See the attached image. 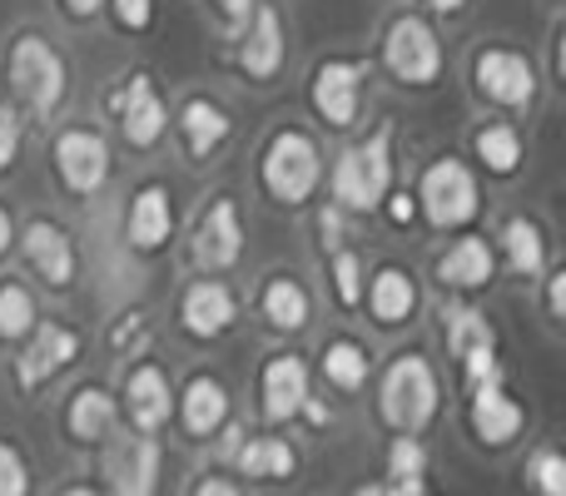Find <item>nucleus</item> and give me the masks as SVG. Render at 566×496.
Here are the masks:
<instances>
[{"instance_id":"1","label":"nucleus","mask_w":566,"mask_h":496,"mask_svg":"<svg viewBox=\"0 0 566 496\" xmlns=\"http://www.w3.org/2000/svg\"><path fill=\"white\" fill-rule=\"evenodd\" d=\"M259 184L274 204H308L323 184V155H318V139L298 125H283L269 135L264 155H259Z\"/></svg>"},{"instance_id":"2","label":"nucleus","mask_w":566,"mask_h":496,"mask_svg":"<svg viewBox=\"0 0 566 496\" xmlns=\"http://www.w3.org/2000/svg\"><path fill=\"white\" fill-rule=\"evenodd\" d=\"M6 85L35 119H50L70 95L65 55H60L45 35L25 30V35H15V45H10V55H6Z\"/></svg>"},{"instance_id":"3","label":"nucleus","mask_w":566,"mask_h":496,"mask_svg":"<svg viewBox=\"0 0 566 496\" xmlns=\"http://www.w3.org/2000/svg\"><path fill=\"white\" fill-rule=\"evenodd\" d=\"M333 204L343 214H368L382 204V194L392 189V129L378 125L363 145L343 149L333 165Z\"/></svg>"},{"instance_id":"4","label":"nucleus","mask_w":566,"mask_h":496,"mask_svg":"<svg viewBox=\"0 0 566 496\" xmlns=\"http://www.w3.org/2000/svg\"><path fill=\"white\" fill-rule=\"evenodd\" d=\"M378 402H382V418L398 432H422L432 422V412H438V372H432V362L422 352L392 358V368L382 372Z\"/></svg>"},{"instance_id":"5","label":"nucleus","mask_w":566,"mask_h":496,"mask_svg":"<svg viewBox=\"0 0 566 496\" xmlns=\"http://www.w3.org/2000/svg\"><path fill=\"white\" fill-rule=\"evenodd\" d=\"M418 214L428 219L432 229H462L478 219L482 209V194H478V175H472L462 159H438V165L422 169V184H418Z\"/></svg>"},{"instance_id":"6","label":"nucleus","mask_w":566,"mask_h":496,"mask_svg":"<svg viewBox=\"0 0 566 496\" xmlns=\"http://www.w3.org/2000/svg\"><path fill=\"white\" fill-rule=\"evenodd\" d=\"M382 65L398 85L428 89L442 75V40L422 15H398L382 35Z\"/></svg>"},{"instance_id":"7","label":"nucleus","mask_w":566,"mask_h":496,"mask_svg":"<svg viewBox=\"0 0 566 496\" xmlns=\"http://www.w3.org/2000/svg\"><path fill=\"white\" fill-rule=\"evenodd\" d=\"M50 159H55L60 184L80 199H95L99 189L109 184V169H115V159H109V139L90 125L60 129L55 145H50Z\"/></svg>"},{"instance_id":"8","label":"nucleus","mask_w":566,"mask_h":496,"mask_svg":"<svg viewBox=\"0 0 566 496\" xmlns=\"http://www.w3.org/2000/svg\"><path fill=\"white\" fill-rule=\"evenodd\" d=\"M109 115H115L129 149H155L169 129V109L145 70H129V75L109 89Z\"/></svg>"},{"instance_id":"9","label":"nucleus","mask_w":566,"mask_h":496,"mask_svg":"<svg viewBox=\"0 0 566 496\" xmlns=\"http://www.w3.org/2000/svg\"><path fill=\"white\" fill-rule=\"evenodd\" d=\"M472 85H478V95L497 109H532L537 105V70H532V60L517 55V50H502V45L482 50V55L472 60Z\"/></svg>"},{"instance_id":"10","label":"nucleus","mask_w":566,"mask_h":496,"mask_svg":"<svg viewBox=\"0 0 566 496\" xmlns=\"http://www.w3.org/2000/svg\"><path fill=\"white\" fill-rule=\"evenodd\" d=\"M363 80H368V60H323L308 80V105L328 129L358 125L363 109Z\"/></svg>"},{"instance_id":"11","label":"nucleus","mask_w":566,"mask_h":496,"mask_svg":"<svg viewBox=\"0 0 566 496\" xmlns=\"http://www.w3.org/2000/svg\"><path fill=\"white\" fill-rule=\"evenodd\" d=\"M195 263L205 273H229L239 258H244V214L229 194H219L214 204L199 214L195 224Z\"/></svg>"},{"instance_id":"12","label":"nucleus","mask_w":566,"mask_h":496,"mask_svg":"<svg viewBox=\"0 0 566 496\" xmlns=\"http://www.w3.org/2000/svg\"><path fill=\"white\" fill-rule=\"evenodd\" d=\"M20 342H25V348H20V358H15V378L25 392L45 388L55 372H65L70 362L80 358V333L65 328V323H35Z\"/></svg>"},{"instance_id":"13","label":"nucleus","mask_w":566,"mask_h":496,"mask_svg":"<svg viewBox=\"0 0 566 496\" xmlns=\"http://www.w3.org/2000/svg\"><path fill=\"white\" fill-rule=\"evenodd\" d=\"M20 253H25V263L35 268V278L45 283V288H70L80 273L75 239H70V229L55 224V219H30L25 234H20Z\"/></svg>"},{"instance_id":"14","label":"nucleus","mask_w":566,"mask_h":496,"mask_svg":"<svg viewBox=\"0 0 566 496\" xmlns=\"http://www.w3.org/2000/svg\"><path fill=\"white\" fill-rule=\"evenodd\" d=\"M283 55H289V40H283V15L274 6H254L249 25L239 30V70H244L254 85L279 80Z\"/></svg>"},{"instance_id":"15","label":"nucleus","mask_w":566,"mask_h":496,"mask_svg":"<svg viewBox=\"0 0 566 496\" xmlns=\"http://www.w3.org/2000/svg\"><path fill=\"white\" fill-rule=\"evenodd\" d=\"M234 318H239V298L224 278H199V283H189L185 298H179V323H185V333L199 342L224 338V333L234 328Z\"/></svg>"},{"instance_id":"16","label":"nucleus","mask_w":566,"mask_h":496,"mask_svg":"<svg viewBox=\"0 0 566 496\" xmlns=\"http://www.w3.org/2000/svg\"><path fill=\"white\" fill-rule=\"evenodd\" d=\"M175 234V204H169V189L159 179L135 189L129 199V219H125V244L135 253H159Z\"/></svg>"},{"instance_id":"17","label":"nucleus","mask_w":566,"mask_h":496,"mask_svg":"<svg viewBox=\"0 0 566 496\" xmlns=\"http://www.w3.org/2000/svg\"><path fill=\"white\" fill-rule=\"evenodd\" d=\"M179 139H185V155L195 159V165H205V159H214L219 149H224V139L234 135V119H229V109L219 105V99L209 95H189L185 105H179Z\"/></svg>"},{"instance_id":"18","label":"nucleus","mask_w":566,"mask_h":496,"mask_svg":"<svg viewBox=\"0 0 566 496\" xmlns=\"http://www.w3.org/2000/svg\"><path fill=\"white\" fill-rule=\"evenodd\" d=\"M259 392H264V418L269 422L298 418L303 402H308V368H303L298 352H279V358H269Z\"/></svg>"},{"instance_id":"19","label":"nucleus","mask_w":566,"mask_h":496,"mask_svg":"<svg viewBox=\"0 0 566 496\" xmlns=\"http://www.w3.org/2000/svg\"><path fill=\"white\" fill-rule=\"evenodd\" d=\"M497 278V253H492L488 239L468 234L458 239L448 253L438 258V283L442 288H458V293H478Z\"/></svg>"},{"instance_id":"20","label":"nucleus","mask_w":566,"mask_h":496,"mask_svg":"<svg viewBox=\"0 0 566 496\" xmlns=\"http://www.w3.org/2000/svg\"><path fill=\"white\" fill-rule=\"evenodd\" d=\"M125 408H129V422L139 432H159L169 422V408H175V392H169V378L159 362H139L125 382Z\"/></svg>"},{"instance_id":"21","label":"nucleus","mask_w":566,"mask_h":496,"mask_svg":"<svg viewBox=\"0 0 566 496\" xmlns=\"http://www.w3.org/2000/svg\"><path fill=\"white\" fill-rule=\"evenodd\" d=\"M468 422H472L482 447H507V442L522 432V408L502 392V382H488V388H472Z\"/></svg>"},{"instance_id":"22","label":"nucleus","mask_w":566,"mask_h":496,"mask_svg":"<svg viewBox=\"0 0 566 496\" xmlns=\"http://www.w3.org/2000/svg\"><path fill=\"white\" fill-rule=\"evenodd\" d=\"M363 303H368L373 323L398 328V323H408L412 313H418V283H412V273H402L398 263H388V268H378L373 283L363 288Z\"/></svg>"},{"instance_id":"23","label":"nucleus","mask_w":566,"mask_h":496,"mask_svg":"<svg viewBox=\"0 0 566 496\" xmlns=\"http://www.w3.org/2000/svg\"><path fill=\"white\" fill-rule=\"evenodd\" d=\"M179 418H185L189 437H214V432L229 422V388L219 378H209V372L189 378L185 402H179Z\"/></svg>"},{"instance_id":"24","label":"nucleus","mask_w":566,"mask_h":496,"mask_svg":"<svg viewBox=\"0 0 566 496\" xmlns=\"http://www.w3.org/2000/svg\"><path fill=\"white\" fill-rule=\"evenodd\" d=\"M259 313H264L269 328L303 333V328H308V318H313L308 288H303L298 278H289V273H274V278L264 283V293H259Z\"/></svg>"},{"instance_id":"25","label":"nucleus","mask_w":566,"mask_h":496,"mask_svg":"<svg viewBox=\"0 0 566 496\" xmlns=\"http://www.w3.org/2000/svg\"><path fill=\"white\" fill-rule=\"evenodd\" d=\"M109 487L115 496H155V477H159V447L155 437H135L109 457Z\"/></svg>"},{"instance_id":"26","label":"nucleus","mask_w":566,"mask_h":496,"mask_svg":"<svg viewBox=\"0 0 566 496\" xmlns=\"http://www.w3.org/2000/svg\"><path fill=\"white\" fill-rule=\"evenodd\" d=\"M115 418H119V408L105 388H80L65 408V432L75 442H105L115 432Z\"/></svg>"},{"instance_id":"27","label":"nucleus","mask_w":566,"mask_h":496,"mask_svg":"<svg viewBox=\"0 0 566 496\" xmlns=\"http://www.w3.org/2000/svg\"><path fill=\"white\" fill-rule=\"evenodd\" d=\"M497 239H502V253H507V263H512L517 278H537V273L547 268V234H542L537 219L512 214Z\"/></svg>"},{"instance_id":"28","label":"nucleus","mask_w":566,"mask_h":496,"mask_svg":"<svg viewBox=\"0 0 566 496\" xmlns=\"http://www.w3.org/2000/svg\"><path fill=\"white\" fill-rule=\"evenodd\" d=\"M472 149H478L482 169L497 179H512L522 169V135L517 125H507V119H492V125L478 129V139H472Z\"/></svg>"},{"instance_id":"29","label":"nucleus","mask_w":566,"mask_h":496,"mask_svg":"<svg viewBox=\"0 0 566 496\" xmlns=\"http://www.w3.org/2000/svg\"><path fill=\"white\" fill-rule=\"evenodd\" d=\"M239 457V472L244 477H264V482H279V477H293V467H298V457H293L289 442L279 437H254V442H239L234 447Z\"/></svg>"},{"instance_id":"30","label":"nucleus","mask_w":566,"mask_h":496,"mask_svg":"<svg viewBox=\"0 0 566 496\" xmlns=\"http://www.w3.org/2000/svg\"><path fill=\"white\" fill-rule=\"evenodd\" d=\"M448 348L452 358H468V352H482V348H497V333H492V323L482 318L478 308H468V303H458V308H448Z\"/></svg>"},{"instance_id":"31","label":"nucleus","mask_w":566,"mask_h":496,"mask_svg":"<svg viewBox=\"0 0 566 496\" xmlns=\"http://www.w3.org/2000/svg\"><path fill=\"white\" fill-rule=\"evenodd\" d=\"M323 378L338 392H358L363 382H368V348H358L353 338L328 342V352H323Z\"/></svg>"},{"instance_id":"32","label":"nucleus","mask_w":566,"mask_h":496,"mask_svg":"<svg viewBox=\"0 0 566 496\" xmlns=\"http://www.w3.org/2000/svg\"><path fill=\"white\" fill-rule=\"evenodd\" d=\"M35 323H40V308H35V298H30V288L6 278L0 283V342H20Z\"/></svg>"},{"instance_id":"33","label":"nucleus","mask_w":566,"mask_h":496,"mask_svg":"<svg viewBox=\"0 0 566 496\" xmlns=\"http://www.w3.org/2000/svg\"><path fill=\"white\" fill-rule=\"evenodd\" d=\"M328 278H333V298L338 308H363V288H368V268H363L358 249H333L328 258Z\"/></svg>"},{"instance_id":"34","label":"nucleus","mask_w":566,"mask_h":496,"mask_svg":"<svg viewBox=\"0 0 566 496\" xmlns=\"http://www.w3.org/2000/svg\"><path fill=\"white\" fill-rule=\"evenodd\" d=\"M527 487H537L542 496H566V457L552 447H542L527 462Z\"/></svg>"},{"instance_id":"35","label":"nucleus","mask_w":566,"mask_h":496,"mask_svg":"<svg viewBox=\"0 0 566 496\" xmlns=\"http://www.w3.org/2000/svg\"><path fill=\"white\" fill-rule=\"evenodd\" d=\"M422 467H428L422 442L412 437V432H402V437L392 442V452H388V477L392 482H422Z\"/></svg>"},{"instance_id":"36","label":"nucleus","mask_w":566,"mask_h":496,"mask_svg":"<svg viewBox=\"0 0 566 496\" xmlns=\"http://www.w3.org/2000/svg\"><path fill=\"white\" fill-rule=\"evenodd\" d=\"M0 496H30V467L10 442H0Z\"/></svg>"},{"instance_id":"37","label":"nucleus","mask_w":566,"mask_h":496,"mask_svg":"<svg viewBox=\"0 0 566 496\" xmlns=\"http://www.w3.org/2000/svg\"><path fill=\"white\" fill-rule=\"evenodd\" d=\"M105 6H109V15H115V25L129 30V35L155 25V0H105Z\"/></svg>"},{"instance_id":"38","label":"nucleus","mask_w":566,"mask_h":496,"mask_svg":"<svg viewBox=\"0 0 566 496\" xmlns=\"http://www.w3.org/2000/svg\"><path fill=\"white\" fill-rule=\"evenodd\" d=\"M15 159H20V115L0 99V175H6Z\"/></svg>"},{"instance_id":"39","label":"nucleus","mask_w":566,"mask_h":496,"mask_svg":"<svg viewBox=\"0 0 566 496\" xmlns=\"http://www.w3.org/2000/svg\"><path fill=\"white\" fill-rule=\"evenodd\" d=\"M378 209H382V214H388V224H398V229H408L412 219H418V199H412L408 189H388Z\"/></svg>"},{"instance_id":"40","label":"nucleus","mask_w":566,"mask_h":496,"mask_svg":"<svg viewBox=\"0 0 566 496\" xmlns=\"http://www.w3.org/2000/svg\"><path fill=\"white\" fill-rule=\"evenodd\" d=\"M343 229H348V214L338 204H323L318 209V244L323 249H343Z\"/></svg>"},{"instance_id":"41","label":"nucleus","mask_w":566,"mask_h":496,"mask_svg":"<svg viewBox=\"0 0 566 496\" xmlns=\"http://www.w3.org/2000/svg\"><path fill=\"white\" fill-rule=\"evenodd\" d=\"M219 10V25L229 30V35H239V30L249 25V15H254V0H214Z\"/></svg>"},{"instance_id":"42","label":"nucleus","mask_w":566,"mask_h":496,"mask_svg":"<svg viewBox=\"0 0 566 496\" xmlns=\"http://www.w3.org/2000/svg\"><path fill=\"white\" fill-rule=\"evenodd\" d=\"M109 342H115V348H135V342H145V313H125V318L115 323V333H109Z\"/></svg>"},{"instance_id":"43","label":"nucleus","mask_w":566,"mask_h":496,"mask_svg":"<svg viewBox=\"0 0 566 496\" xmlns=\"http://www.w3.org/2000/svg\"><path fill=\"white\" fill-rule=\"evenodd\" d=\"M547 313L552 318H566V268H552L547 273Z\"/></svg>"},{"instance_id":"44","label":"nucleus","mask_w":566,"mask_h":496,"mask_svg":"<svg viewBox=\"0 0 566 496\" xmlns=\"http://www.w3.org/2000/svg\"><path fill=\"white\" fill-rule=\"evenodd\" d=\"M195 496H239V487H234V482H224V477H205L195 487Z\"/></svg>"},{"instance_id":"45","label":"nucleus","mask_w":566,"mask_h":496,"mask_svg":"<svg viewBox=\"0 0 566 496\" xmlns=\"http://www.w3.org/2000/svg\"><path fill=\"white\" fill-rule=\"evenodd\" d=\"M99 10H105V0H65V15L75 20H95Z\"/></svg>"},{"instance_id":"46","label":"nucleus","mask_w":566,"mask_h":496,"mask_svg":"<svg viewBox=\"0 0 566 496\" xmlns=\"http://www.w3.org/2000/svg\"><path fill=\"white\" fill-rule=\"evenodd\" d=\"M562 40H566V30L557 25V30H552V75H566V50H562Z\"/></svg>"},{"instance_id":"47","label":"nucleus","mask_w":566,"mask_h":496,"mask_svg":"<svg viewBox=\"0 0 566 496\" xmlns=\"http://www.w3.org/2000/svg\"><path fill=\"white\" fill-rule=\"evenodd\" d=\"M10 244H15V219H10V209L0 204V258L10 253Z\"/></svg>"},{"instance_id":"48","label":"nucleus","mask_w":566,"mask_h":496,"mask_svg":"<svg viewBox=\"0 0 566 496\" xmlns=\"http://www.w3.org/2000/svg\"><path fill=\"white\" fill-rule=\"evenodd\" d=\"M422 6H428L432 15H462V10H468V0H422Z\"/></svg>"},{"instance_id":"49","label":"nucleus","mask_w":566,"mask_h":496,"mask_svg":"<svg viewBox=\"0 0 566 496\" xmlns=\"http://www.w3.org/2000/svg\"><path fill=\"white\" fill-rule=\"evenodd\" d=\"M353 496H402L398 487H392V482H388V487H382V482H373V487H358V492H353Z\"/></svg>"},{"instance_id":"50","label":"nucleus","mask_w":566,"mask_h":496,"mask_svg":"<svg viewBox=\"0 0 566 496\" xmlns=\"http://www.w3.org/2000/svg\"><path fill=\"white\" fill-rule=\"evenodd\" d=\"M60 496H99L95 487H70V492H60Z\"/></svg>"}]
</instances>
